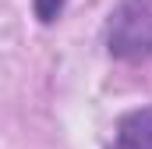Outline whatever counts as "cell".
I'll list each match as a JSON object with an SVG mask.
<instances>
[{"mask_svg":"<svg viewBox=\"0 0 152 149\" xmlns=\"http://www.w3.org/2000/svg\"><path fill=\"white\" fill-rule=\"evenodd\" d=\"M106 50L117 60H152V0H120L106 18Z\"/></svg>","mask_w":152,"mask_h":149,"instance_id":"6da1fadb","label":"cell"},{"mask_svg":"<svg viewBox=\"0 0 152 149\" xmlns=\"http://www.w3.org/2000/svg\"><path fill=\"white\" fill-rule=\"evenodd\" d=\"M113 149H152V107L131 110L117 121Z\"/></svg>","mask_w":152,"mask_h":149,"instance_id":"7a4b0ae2","label":"cell"},{"mask_svg":"<svg viewBox=\"0 0 152 149\" xmlns=\"http://www.w3.org/2000/svg\"><path fill=\"white\" fill-rule=\"evenodd\" d=\"M64 7H67V0H32V11H36V18L42 25H53L64 14Z\"/></svg>","mask_w":152,"mask_h":149,"instance_id":"3957f363","label":"cell"}]
</instances>
